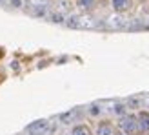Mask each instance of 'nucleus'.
Returning <instances> with one entry per match:
<instances>
[{
  "label": "nucleus",
  "instance_id": "f257e3e1",
  "mask_svg": "<svg viewBox=\"0 0 149 135\" xmlns=\"http://www.w3.org/2000/svg\"><path fill=\"white\" fill-rule=\"evenodd\" d=\"M118 130L125 135H138V121H136V113H124L120 115L118 121Z\"/></svg>",
  "mask_w": 149,
  "mask_h": 135
},
{
  "label": "nucleus",
  "instance_id": "f03ea898",
  "mask_svg": "<svg viewBox=\"0 0 149 135\" xmlns=\"http://www.w3.org/2000/svg\"><path fill=\"white\" fill-rule=\"evenodd\" d=\"M47 131H49V121L47 119H38V121H33L31 124L26 126L27 135H46Z\"/></svg>",
  "mask_w": 149,
  "mask_h": 135
},
{
  "label": "nucleus",
  "instance_id": "7ed1b4c3",
  "mask_svg": "<svg viewBox=\"0 0 149 135\" xmlns=\"http://www.w3.org/2000/svg\"><path fill=\"white\" fill-rule=\"evenodd\" d=\"M135 2L136 0H109L111 4V9L118 15H124V13H131L135 9Z\"/></svg>",
  "mask_w": 149,
  "mask_h": 135
},
{
  "label": "nucleus",
  "instance_id": "20e7f679",
  "mask_svg": "<svg viewBox=\"0 0 149 135\" xmlns=\"http://www.w3.org/2000/svg\"><path fill=\"white\" fill-rule=\"evenodd\" d=\"M138 121V135H149V111L140 110L136 113Z\"/></svg>",
  "mask_w": 149,
  "mask_h": 135
},
{
  "label": "nucleus",
  "instance_id": "39448f33",
  "mask_svg": "<svg viewBox=\"0 0 149 135\" xmlns=\"http://www.w3.org/2000/svg\"><path fill=\"white\" fill-rule=\"evenodd\" d=\"M100 0H74V6L80 13H91L98 7Z\"/></svg>",
  "mask_w": 149,
  "mask_h": 135
},
{
  "label": "nucleus",
  "instance_id": "423d86ee",
  "mask_svg": "<svg viewBox=\"0 0 149 135\" xmlns=\"http://www.w3.org/2000/svg\"><path fill=\"white\" fill-rule=\"evenodd\" d=\"M115 133H116V128L111 121H100L96 124L95 135H115Z\"/></svg>",
  "mask_w": 149,
  "mask_h": 135
},
{
  "label": "nucleus",
  "instance_id": "0eeeda50",
  "mask_svg": "<svg viewBox=\"0 0 149 135\" xmlns=\"http://www.w3.org/2000/svg\"><path fill=\"white\" fill-rule=\"evenodd\" d=\"M71 135H95V133L87 124H77V126H73Z\"/></svg>",
  "mask_w": 149,
  "mask_h": 135
},
{
  "label": "nucleus",
  "instance_id": "6e6552de",
  "mask_svg": "<svg viewBox=\"0 0 149 135\" xmlns=\"http://www.w3.org/2000/svg\"><path fill=\"white\" fill-rule=\"evenodd\" d=\"M9 4L15 6V7H22L24 6V0H9Z\"/></svg>",
  "mask_w": 149,
  "mask_h": 135
},
{
  "label": "nucleus",
  "instance_id": "1a4fd4ad",
  "mask_svg": "<svg viewBox=\"0 0 149 135\" xmlns=\"http://www.w3.org/2000/svg\"><path fill=\"white\" fill-rule=\"evenodd\" d=\"M115 135H125V133H122L120 130H116V133H115Z\"/></svg>",
  "mask_w": 149,
  "mask_h": 135
},
{
  "label": "nucleus",
  "instance_id": "9d476101",
  "mask_svg": "<svg viewBox=\"0 0 149 135\" xmlns=\"http://www.w3.org/2000/svg\"><path fill=\"white\" fill-rule=\"evenodd\" d=\"M2 57H4V49H2V48H0V58H2Z\"/></svg>",
  "mask_w": 149,
  "mask_h": 135
}]
</instances>
